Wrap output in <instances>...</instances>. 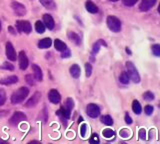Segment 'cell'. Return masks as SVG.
<instances>
[{
    "label": "cell",
    "mask_w": 160,
    "mask_h": 144,
    "mask_svg": "<svg viewBox=\"0 0 160 144\" xmlns=\"http://www.w3.org/2000/svg\"><path fill=\"white\" fill-rule=\"evenodd\" d=\"M28 94H29L28 88H26V87H20V88L17 89L15 92H13L12 96H11V102H12L13 104L20 103V102H22L28 96Z\"/></svg>",
    "instance_id": "1"
},
{
    "label": "cell",
    "mask_w": 160,
    "mask_h": 144,
    "mask_svg": "<svg viewBox=\"0 0 160 144\" xmlns=\"http://www.w3.org/2000/svg\"><path fill=\"white\" fill-rule=\"evenodd\" d=\"M126 68H127V74L129 78L134 82V83H139L140 82V75L137 71L136 67L134 66V64L130 61L126 62Z\"/></svg>",
    "instance_id": "2"
},
{
    "label": "cell",
    "mask_w": 160,
    "mask_h": 144,
    "mask_svg": "<svg viewBox=\"0 0 160 144\" xmlns=\"http://www.w3.org/2000/svg\"><path fill=\"white\" fill-rule=\"evenodd\" d=\"M106 23H107L108 28L113 32H119L121 30V22L114 15H109L107 20H106Z\"/></svg>",
    "instance_id": "3"
},
{
    "label": "cell",
    "mask_w": 160,
    "mask_h": 144,
    "mask_svg": "<svg viewBox=\"0 0 160 144\" xmlns=\"http://www.w3.org/2000/svg\"><path fill=\"white\" fill-rule=\"evenodd\" d=\"M16 27L18 29V31L26 34H29L32 30L31 24L27 20H18L16 22Z\"/></svg>",
    "instance_id": "4"
},
{
    "label": "cell",
    "mask_w": 160,
    "mask_h": 144,
    "mask_svg": "<svg viewBox=\"0 0 160 144\" xmlns=\"http://www.w3.org/2000/svg\"><path fill=\"white\" fill-rule=\"evenodd\" d=\"M86 113L91 118H96V117L100 115V108H99V106L96 104L90 103L86 108Z\"/></svg>",
    "instance_id": "5"
},
{
    "label": "cell",
    "mask_w": 160,
    "mask_h": 144,
    "mask_svg": "<svg viewBox=\"0 0 160 144\" xmlns=\"http://www.w3.org/2000/svg\"><path fill=\"white\" fill-rule=\"evenodd\" d=\"M26 120V115L24 114V113H22L20 111H17L15 112L13 116L10 118V124L11 125H14V126H16V125H18L19 123H21L22 121H25Z\"/></svg>",
    "instance_id": "6"
},
{
    "label": "cell",
    "mask_w": 160,
    "mask_h": 144,
    "mask_svg": "<svg viewBox=\"0 0 160 144\" xmlns=\"http://www.w3.org/2000/svg\"><path fill=\"white\" fill-rule=\"evenodd\" d=\"M11 7H12L13 11L15 12V14L18 15V16H23V15L26 14V8L23 4L19 3L17 1H13L11 3Z\"/></svg>",
    "instance_id": "7"
},
{
    "label": "cell",
    "mask_w": 160,
    "mask_h": 144,
    "mask_svg": "<svg viewBox=\"0 0 160 144\" xmlns=\"http://www.w3.org/2000/svg\"><path fill=\"white\" fill-rule=\"evenodd\" d=\"M6 56L9 60H11V61H15L17 58L16 52H15V49L11 42L6 43Z\"/></svg>",
    "instance_id": "8"
},
{
    "label": "cell",
    "mask_w": 160,
    "mask_h": 144,
    "mask_svg": "<svg viewBox=\"0 0 160 144\" xmlns=\"http://www.w3.org/2000/svg\"><path fill=\"white\" fill-rule=\"evenodd\" d=\"M18 58H19V67H20L21 70H25L26 68L28 67V58L26 56L25 52L24 51H20L19 52V55H18Z\"/></svg>",
    "instance_id": "9"
},
{
    "label": "cell",
    "mask_w": 160,
    "mask_h": 144,
    "mask_svg": "<svg viewBox=\"0 0 160 144\" xmlns=\"http://www.w3.org/2000/svg\"><path fill=\"white\" fill-rule=\"evenodd\" d=\"M40 98H41V93L40 92H35L33 94V96L30 98V99L26 102L25 106L27 108H31V107H35V106L38 104V102L40 101Z\"/></svg>",
    "instance_id": "10"
},
{
    "label": "cell",
    "mask_w": 160,
    "mask_h": 144,
    "mask_svg": "<svg viewBox=\"0 0 160 144\" xmlns=\"http://www.w3.org/2000/svg\"><path fill=\"white\" fill-rule=\"evenodd\" d=\"M156 1L157 0H141V3L139 5V9L146 12V11L150 10L151 7H153L155 5Z\"/></svg>",
    "instance_id": "11"
},
{
    "label": "cell",
    "mask_w": 160,
    "mask_h": 144,
    "mask_svg": "<svg viewBox=\"0 0 160 144\" xmlns=\"http://www.w3.org/2000/svg\"><path fill=\"white\" fill-rule=\"evenodd\" d=\"M48 98H49V100H50L52 103H54V104H57V103H59L60 102V99H61V96H60V94L59 92L57 91V90L55 89H52L49 91L48 93Z\"/></svg>",
    "instance_id": "12"
},
{
    "label": "cell",
    "mask_w": 160,
    "mask_h": 144,
    "mask_svg": "<svg viewBox=\"0 0 160 144\" xmlns=\"http://www.w3.org/2000/svg\"><path fill=\"white\" fill-rule=\"evenodd\" d=\"M43 22H44V25L45 27H47L49 30H52L54 28V20H53V18L50 14H44L43 15Z\"/></svg>",
    "instance_id": "13"
},
{
    "label": "cell",
    "mask_w": 160,
    "mask_h": 144,
    "mask_svg": "<svg viewBox=\"0 0 160 144\" xmlns=\"http://www.w3.org/2000/svg\"><path fill=\"white\" fill-rule=\"evenodd\" d=\"M32 69L34 72V77L37 81H42L43 80V74H42V70L41 68L36 65V64H32Z\"/></svg>",
    "instance_id": "14"
},
{
    "label": "cell",
    "mask_w": 160,
    "mask_h": 144,
    "mask_svg": "<svg viewBox=\"0 0 160 144\" xmlns=\"http://www.w3.org/2000/svg\"><path fill=\"white\" fill-rule=\"evenodd\" d=\"M17 82H18V77L15 76V75H12V76H8V77L2 78L1 80H0V84L11 85V84H14V83H17Z\"/></svg>",
    "instance_id": "15"
},
{
    "label": "cell",
    "mask_w": 160,
    "mask_h": 144,
    "mask_svg": "<svg viewBox=\"0 0 160 144\" xmlns=\"http://www.w3.org/2000/svg\"><path fill=\"white\" fill-rule=\"evenodd\" d=\"M52 44V40L49 38V37H46V38L41 39L39 42H38V47L40 49H47L51 46Z\"/></svg>",
    "instance_id": "16"
},
{
    "label": "cell",
    "mask_w": 160,
    "mask_h": 144,
    "mask_svg": "<svg viewBox=\"0 0 160 144\" xmlns=\"http://www.w3.org/2000/svg\"><path fill=\"white\" fill-rule=\"evenodd\" d=\"M39 1L46 9L54 10L56 8V3L54 2V0H39Z\"/></svg>",
    "instance_id": "17"
},
{
    "label": "cell",
    "mask_w": 160,
    "mask_h": 144,
    "mask_svg": "<svg viewBox=\"0 0 160 144\" xmlns=\"http://www.w3.org/2000/svg\"><path fill=\"white\" fill-rule=\"evenodd\" d=\"M85 7H86V10L88 11L89 13H97L98 12V7L94 4V3L92 1H90V0H88V1H86L85 3Z\"/></svg>",
    "instance_id": "18"
},
{
    "label": "cell",
    "mask_w": 160,
    "mask_h": 144,
    "mask_svg": "<svg viewBox=\"0 0 160 144\" xmlns=\"http://www.w3.org/2000/svg\"><path fill=\"white\" fill-rule=\"evenodd\" d=\"M70 74H71V76L75 79L80 77V67L77 64H73V65L70 67Z\"/></svg>",
    "instance_id": "19"
},
{
    "label": "cell",
    "mask_w": 160,
    "mask_h": 144,
    "mask_svg": "<svg viewBox=\"0 0 160 144\" xmlns=\"http://www.w3.org/2000/svg\"><path fill=\"white\" fill-rule=\"evenodd\" d=\"M56 114L61 116L64 119H68L70 117V110H68L66 107H61L58 111L56 112Z\"/></svg>",
    "instance_id": "20"
},
{
    "label": "cell",
    "mask_w": 160,
    "mask_h": 144,
    "mask_svg": "<svg viewBox=\"0 0 160 144\" xmlns=\"http://www.w3.org/2000/svg\"><path fill=\"white\" fill-rule=\"evenodd\" d=\"M68 37H69V39L71 41H73V42L76 44V45H80L81 44V39H80V36L78 34H76L75 32H68Z\"/></svg>",
    "instance_id": "21"
},
{
    "label": "cell",
    "mask_w": 160,
    "mask_h": 144,
    "mask_svg": "<svg viewBox=\"0 0 160 144\" xmlns=\"http://www.w3.org/2000/svg\"><path fill=\"white\" fill-rule=\"evenodd\" d=\"M54 46L56 48V50L57 51H60V52H62L63 50H65V49L67 48L66 44L64 43L63 41L60 40V39H56L54 41Z\"/></svg>",
    "instance_id": "22"
},
{
    "label": "cell",
    "mask_w": 160,
    "mask_h": 144,
    "mask_svg": "<svg viewBox=\"0 0 160 144\" xmlns=\"http://www.w3.org/2000/svg\"><path fill=\"white\" fill-rule=\"evenodd\" d=\"M132 110L137 115L141 113L142 108H141V105H140V103H139V101H137V100L133 101V103H132Z\"/></svg>",
    "instance_id": "23"
},
{
    "label": "cell",
    "mask_w": 160,
    "mask_h": 144,
    "mask_svg": "<svg viewBox=\"0 0 160 144\" xmlns=\"http://www.w3.org/2000/svg\"><path fill=\"white\" fill-rule=\"evenodd\" d=\"M100 45L107 46V44L105 43V41L103 39H99L97 42L94 43V45H93V53H94V54H96V53L99 52V50H100Z\"/></svg>",
    "instance_id": "24"
},
{
    "label": "cell",
    "mask_w": 160,
    "mask_h": 144,
    "mask_svg": "<svg viewBox=\"0 0 160 144\" xmlns=\"http://www.w3.org/2000/svg\"><path fill=\"white\" fill-rule=\"evenodd\" d=\"M35 30L37 31V33H44L45 31V25L44 23H42L40 20L36 21L35 23Z\"/></svg>",
    "instance_id": "25"
},
{
    "label": "cell",
    "mask_w": 160,
    "mask_h": 144,
    "mask_svg": "<svg viewBox=\"0 0 160 144\" xmlns=\"http://www.w3.org/2000/svg\"><path fill=\"white\" fill-rule=\"evenodd\" d=\"M101 122L107 125V126H111V125L113 124V120L111 118V116L109 115H105V116H102L101 117Z\"/></svg>",
    "instance_id": "26"
},
{
    "label": "cell",
    "mask_w": 160,
    "mask_h": 144,
    "mask_svg": "<svg viewBox=\"0 0 160 144\" xmlns=\"http://www.w3.org/2000/svg\"><path fill=\"white\" fill-rule=\"evenodd\" d=\"M119 81L122 83V84H128L129 83V76L127 74V72H122L119 76Z\"/></svg>",
    "instance_id": "27"
},
{
    "label": "cell",
    "mask_w": 160,
    "mask_h": 144,
    "mask_svg": "<svg viewBox=\"0 0 160 144\" xmlns=\"http://www.w3.org/2000/svg\"><path fill=\"white\" fill-rule=\"evenodd\" d=\"M102 134H103V136L105 138H112L114 135H115V132H114L112 129H110V128H107V129H104L103 131H102Z\"/></svg>",
    "instance_id": "28"
},
{
    "label": "cell",
    "mask_w": 160,
    "mask_h": 144,
    "mask_svg": "<svg viewBox=\"0 0 160 144\" xmlns=\"http://www.w3.org/2000/svg\"><path fill=\"white\" fill-rule=\"evenodd\" d=\"M119 134L122 138H129L131 136V131L127 129V128H123V129L120 130Z\"/></svg>",
    "instance_id": "29"
},
{
    "label": "cell",
    "mask_w": 160,
    "mask_h": 144,
    "mask_svg": "<svg viewBox=\"0 0 160 144\" xmlns=\"http://www.w3.org/2000/svg\"><path fill=\"white\" fill-rule=\"evenodd\" d=\"M143 98H144V100H146V101H152L154 99V94L150 91H147L143 94Z\"/></svg>",
    "instance_id": "30"
},
{
    "label": "cell",
    "mask_w": 160,
    "mask_h": 144,
    "mask_svg": "<svg viewBox=\"0 0 160 144\" xmlns=\"http://www.w3.org/2000/svg\"><path fill=\"white\" fill-rule=\"evenodd\" d=\"M65 107L68 109V110H70V111L74 108V101H73V99H72V98H68V99L66 100Z\"/></svg>",
    "instance_id": "31"
},
{
    "label": "cell",
    "mask_w": 160,
    "mask_h": 144,
    "mask_svg": "<svg viewBox=\"0 0 160 144\" xmlns=\"http://www.w3.org/2000/svg\"><path fill=\"white\" fill-rule=\"evenodd\" d=\"M152 52L156 57H159L160 56V45L159 44H155L152 46Z\"/></svg>",
    "instance_id": "32"
},
{
    "label": "cell",
    "mask_w": 160,
    "mask_h": 144,
    "mask_svg": "<svg viewBox=\"0 0 160 144\" xmlns=\"http://www.w3.org/2000/svg\"><path fill=\"white\" fill-rule=\"evenodd\" d=\"M6 101V93L3 89H0V106H2Z\"/></svg>",
    "instance_id": "33"
},
{
    "label": "cell",
    "mask_w": 160,
    "mask_h": 144,
    "mask_svg": "<svg viewBox=\"0 0 160 144\" xmlns=\"http://www.w3.org/2000/svg\"><path fill=\"white\" fill-rule=\"evenodd\" d=\"M1 68V69H6V70H14V66L12 65V64L11 63H9V62H4L3 63V65L0 67Z\"/></svg>",
    "instance_id": "34"
},
{
    "label": "cell",
    "mask_w": 160,
    "mask_h": 144,
    "mask_svg": "<svg viewBox=\"0 0 160 144\" xmlns=\"http://www.w3.org/2000/svg\"><path fill=\"white\" fill-rule=\"evenodd\" d=\"M86 131H87V124L83 123L81 126H80V134H81V137H83V138L85 137Z\"/></svg>",
    "instance_id": "35"
},
{
    "label": "cell",
    "mask_w": 160,
    "mask_h": 144,
    "mask_svg": "<svg viewBox=\"0 0 160 144\" xmlns=\"http://www.w3.org/2000/svg\"><path fill=\"white\" fill-rule=\"evenodd\" d=\"M85 71H86V76L90 77L91 73H92V66H91L90 63H86L85 64Z\"/></svg>",
    "instance_id": "36"
},
{
    "label": "cell",
    "mask_w": 160,
    "mask_h": 144,
    "mask_svg": "<svg viewBox=\"0 0 160 144\" xmlns=\"http://www.w3.org/2000/svg\"><path fill=\"white\" fill-rule=\"evenodd\" d=\"M138 136H139L140 139L145 140L146 139V130L144 129V128H140L139 132H138Z\"/></svg>",
    "instance_id": "37"
},
{
    "label": "cell",
    "mask_w": 160,
    "mask_h": 144,
    "mask_svg": "<svg viewBox=\"0 0 160 144\" xmlns=\"http://www.w3.org/2000/svg\"><path fill=\"white\" fill-rule=\"evenodd\" d=\"M122 1L125 6H133L134 4H136L138 0H122Z\"/></svg>",
    "instance_id": "38"
},
{
    "label": "cell",
    "mask_w": 160,
    "mask_h": 144,
    "mask_svg": "<svg viewBox=\"0 0 160 144\" xmlns=\"http://www.w3.org/2000/svg\"><path fill=\"white\" fill-rule=\"evenodd\" d=\"M89 142L92 143V144H97V143H99L98 135H97V134H92V136H91L90 139H89Z\"/></svg>",
    "instance_id": "39"
},
{
    "label": "cell",
    "mask_w": 160,
    "mask_h": 144,
    "mask_svg": "<svg viewBox=\"0 0 160 144\" xmlns=\"http://www.w3.org/2000/svg\"><path fill=\"white\" fill-rule=\"evenodd\" d=\"M144 110H145V113L147 115H151L152 112H153V107H152L151 105H146L145 108H144Z\"/></svg>",
    "instance_id": "40"
},
{
    "label": "cell",
    "mask_w": 160,
    "mask_h": 144,
    "mask_svg": "<svg viewBox=\"0 0 160 144\" xmlns=\"http://www.w3.org/2000/svg\"><path fill=\"white\" fill-rule=\"evenodd\" d=\"M26 81L29 85H34L35 84V81H34V79L32 78V75H26Z\"/></svg>",
    "instance_id": "41"
},
{
    "label": "cell",
    "mask_w": 160,
    "mask_h": 144,
    "mask_svg": "<svg viewBox=\"0 0 160 144\" xmlns=\"http://www.w3.org/2000/svg\"><path fill=\"white\" fill-rule=\"evenodd\" d=\"M62 57L63 58H68V57H70V50L69 49H65V50H63L62 51Z\"/></svg>",
    "instance_id": "42"
},
{
    "label": "cell",
    "mask_w": 160,
    "mask_h": 144,
    "mask_svg": "<svg viewBox=\"0 0 160 144\" xmlns=\"http://www.w3.org/2000/svg\"><path fill=\"white\" fill-rule=\"evenodd\" d=\"M125 122H126L127 124H131L132 123V118L130 117V115L128 114V113L125 114Z\"/></svg>",
    "instance_id": "43"
},
{
    "label": "cell",
    "mask_w": 160,
    "mask_h": 144,
    "mask_svg": "<svg viewBox=\"0 0 160 144\" xmlns=\"http://www.w3.org/2000/svg\"><path fill=\"white\" fill-rule=\"evenodd\" d=\"M8 31H9L11 34H12V35H15V34H16V31H15L12 26H9V27H8Z\"/></svg>",
    "instance_id": "44"
},
{
    "label": "cell",
    "mask_w": 160,
    "mask_h": 144,
    "mask_svg": "<svg viewBox=\"0 0 160 144\" xmlns=\"http://www.w3.org/2000/svg\"><path fill=\"white\" fill-rule=\"evenodd\" d=\"M126 53H127V54H132L131 50H130V49H129L128 47H126Z\"/></svg>",
    "instance_id": "45"
},
{
    "label": "cell",
    "mask_w": 160,
    "mask_h": 144,
    "mask_svg": "<svg viewBox=\"0 0 160 144\" xmlns=\"http://www.w3.org/2000/svg\"><path fill=\"white\" fill-rule=\"evenodd\" d=\"M82 121H83V118H82L81 116H80V117H79V119H78V122L80 123V122H82Z\"/></svg>",
    "instance_id": "46"
},
{
    "label": "cell",
    "mask_w": 160,
    "mask_h": 144,
    "mask_svg": "<svg viewBox=\"0 0 160 144\" xmlns=\"http://www.w3.org/2000/svg\"><path fill=\"white\" fill-rule=\"evenodd\" d=\"M110 1H112V2H116V1H118V0H110Z\"/></svg>",
    "instance_id": "47"
},
{
    "label": "cell",
    "mask_w": 160,
    "mask_h": 144,
    "mask_svg": "<svg viewBox=\"0 0 160 144\" xmlns=\"http://www.w3.org/2000/svg\"><path fill=\"white\" fill-rule=\"evenodd\" d=\"M0 31H1V22H0Z\"/></svg>",
    "instance_id": "48"
}]
</instances>
